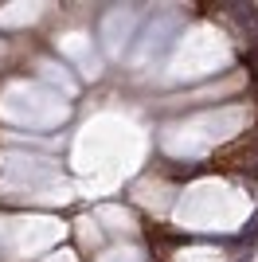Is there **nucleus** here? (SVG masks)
Wrapping results in <instances>:
<instances>
[{
    "mask_svg": "<svg viewBox=\"0 0 258 262\" xmlns=\"http://www.w3.org/2000/svg\"><path fill=\"white\" fill-rule=\"evenodd\" d=\"M211 164L219 172H250V168H258V133H247V137L231 141L227 149H219L211 157Z\"/></svg>",
    "mask_w": 258,
    "mask_h": 262,
    "instance_id": "nucleus-1",
    "label": "nucleus"
}]
</instances>
